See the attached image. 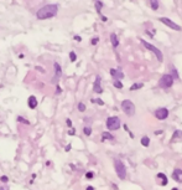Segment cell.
I'll use <instances>...</instances> for the list:
<instances>
[{
  "instance_id": "cell-15",
  "label": "cell",
  "mask_w": 182,
  "mask_h": 190,
  "mask_svg": "<svg viewBox=\"0 0 182 190\" xmlns=\"http://www.w3.org/2000/svg\"><path fill=\"white\" fill-rule=\"evenodd\" d=\"M157 179H161V180H162V181H161V185H162V186H165V185L167 184V181H168V180H167V176H166L163 173H159V174H157Z\"/></svg>"
},
{
  "instance_id": "cell-26",
  "label": "cell",
  "mask_w": 182,
  "mask_h": 190,
  "mask_svg": "<svg viewBox=\"0 0 182 190\" xmlns=\"http://www.w3.org/2000/svg\"><path fill=\"white\" fill-rule=\"evenodd\" d=\"M69 58H71L72 62H74V61L77 60V55H76L74 52H71V54H69Z\"/></svg>"
},
{
  "instance_id": "cell-2",
  "label": "cell",
  "mask_w": 182,
  "mask_h": 190,
  "mask_svg": "<svg viewBox=\"0 0 182 190\" xmlns=\"http://www.w3.org/2000/svg\"><path fill=\"white\" fill-rule=\"evenodd\" d=\"M140 41H141V44L144 45V47L145 49H147L149 51H151L155 56H156V58H157V61L159 62H162V60H163V55H162V52L157 49V47H155L154 45H151V44H149L147 41H145L144 39H140Z\"/></svg>"
},
{
  "instance_id": "cell-11",
  "label": "cell",
  "mask_w": 182,
  "mask_h": 190,
  "mask_svg": "<svg viewBox=\"0 0 182 190\" xmlns=\"http://www.w3.org/2000/svg\"><path fill=\"white\" fill-rule=\"evenodd\" d=\"M110 75H112L115 80H121V78H124V73H123L121 71H119V70H115V68H112V70H110Z\"/></svg>"
},
{
  "instance_id": "cell-7",
  "label": "cell",
  "mask_w": 182,
  "mask_h": 190,
  "mask_svg": "<svg viewBox=\"0 0 182 190\" xmlns=\"http://www.w3.org/2000/svg\"><path fill=\"white\" fill-rule=\"evenodd\" d=\"M155 117L159 119V121H163L168 117V109L162 107V108H157L155 111Z\"/></svg>"
},
{
  "instance_id": "cell-28",
  "label": "cell",
  "mask_w": 182,
  "mask_h": 190,
  "mask_svg": "<svg viewBox=\"0 0 182 190\" xmlns=\"http://www.w3.org/2000/svg\"><path fill=\"white\" fill-rule=\"evenodd\" d=\"M93 176H94V174H93L92 171H88V173L85 174V178H87V179H92Z\"/></svg>"
},
{
  "instance_id": "cell-8",
  "label": "cell",
  "mask_w": 182,
  "mask_h": 190,
  "mask_svg": "<svg viewBox=\"0 0 182 190\" xmlns=\"http://www.w3.org/2000/svg\"><path fill=\"white\" fill-rule=\"evenodd\" d=\"M159 20H160L162 24L167 25L170 29L176 30V31H181V26H180V25H177V24H175V23H173V21H171L170 19H167V18H160Z\"/></svg>"
},
{
  "instance_id": "cell-31",
  "label": "cell",
  "mask_w": 182,
  "mask_h": 190,
  "mask_svg": "<svg viewBox=\"0 0 182 190\" xmlns=\"http://www.w3.org/2000/svg\"><path fill=\"white\" fill-rule=\"evenodd\" d=\"M8 180H9V178H8L6 175H4V176H1V181H3V183H8Z\"/></svg>"
},
{
  "instance_id": "cell-4",
  "label": "cell",
  "mask_w": 182,
  "mask_h": 190,
  "mask_svg": "<svg viewBox=\"0 0 182 190\" xmlns=\"http://www.w3.org/2000/svg\"><path fill=\"white\" fill-rule=\"evenodd\" d=\"M114 168H115V171H117L119 179L124 180L125 176H126V169H125L124 163H123L121 160H119V159H115V160H114Z\"/></svg>"
},
{
  "instance_id": "cell-17",
  "label": "cell",
  "mask_w": 182,
  "mask_h": 190,
  "mask_svg": "<svg viewBox=\"0 0 182 190\" xmlns=\"http://www.w3.org/2000/svg\"><path fill=\"white\" fill-rule=\"evenodd\" d=\"M140 142H141V144H142L144 147H149V145H150V138H149L147 136H144V137L141 138Z\"/></svg>"
},
{
  "instance_id": "cell-6",
  "label": "cell",
  "mask_w": 182,
  "mask_h": 190,
  "mask_svg": "<svg viewBox=\"0 0 182 190\" xmlns=\"http://www.w3.org/2000/svg\"><path fill=\"white\" fill-rule=\"evenodd\" d=\"M172 83H173V78L171 75H163L159 81V86L161 88H170L172 86Z\"/></svg>"
},
{
  "instance_id": "cell-3",
  "label": "cell",
  "mask_w": 182,
  "mask_h": 190,
  "mask_svg": "<svg viewBox=\"0 0 182 190\" xmlns=\"http://www.w3.org/2000/svg\"><path fill=\"white\" fill-rule=\"evenodd\" d=\"M121 109L129 117H133L135 114V105L130 100H125V101L121 102Z\"/></svg>"
},
{
  "instance_id": "cell-12",
  "label": "cell",
  "mask_w": 182,
  "mask_h": 190,
  "mask_svg": "<svg viewBox=\"0 0 182 190\" xmlns=\"http://www.w3.org/2000/svg\"><path fill=\"white\" fill-rule=\"evenodd\" d=\"M27 105H29V107L31 109H35L37 107V100H36V97L35 96H30L29 100H27Z\"/></svg>"
},
{
  "instance_id": "cell-9",
  "label": "cell",
  "mask_w": 182,
  "mask_h": 190,
  "mask_svg": "<svg viewBox=\"0 0 182 190\" xmlns=\"http://www.w3.org/2000/svg\"><path fill=\"white\" fill-rule=\"evenodd\" d=\"M61 75H62V70H61V66H60V63L55 62V78L52 80V82H53V83H56V82L60 80Z\"/></svg>"
},
{
  "instance_id": "cell-20",
  "label": "cell",
  "mask_w": 182,
  "mask_h": 190,
  "mask_svg": "<svg viewBox=\"0 0 182 190\" xmlns=\"http://www.w3.org/2000/svg\"><path fill=\"white\" fill-rule=\"evenodd\" d=\"M141 87H144L142 83H134L131 87H130V91H135V89H140Z\"/></svg>"
},
{
  "instance_id": "cell-23",
  "label": "cell",
  "mask_w": 182,
  "mask_h": 190,
  "mask_svg": "<svg viewBox=\"0 0 182 190\" xmlns=\"http://www.w3.org/2000/svg\"><path fill=\"white\" fill-rule=\"evenodd\" d=\"M78 111H79V112H84V111H85V105L82 103V102H79V103H78Z\"/></svg>"
},
{
  "instance_id": "cell-19",
  "label": "cell",
  "mask_w": 182,
  "mask_h": 190,
  "mask_svg": "<svg viewBox=\"0 0 182 190\" xmlns=\"http://www.w3.org/2000/svg\"><path fill=\"white\" fill-rule=\"evenodd\" d=\"M150 4H151V9L152 10H157L159 9V1H157V0H150Z\"/></svg>"
},
{
  "instance_id": "cell-22",
  "label": "cell",
  "mask_w": 182,
  "mask_h": 190,
  "mask_svg": "<svg viewBox=\"0 0 182 190\" xmlns=\"http://www.w3.org/2000/svg\"><path fill=\"white\" fill-rule=\"evenodd\" d=\"M114 87H117V88H123V83L119 81V80H114Z\"/></svg>"
},
{
  "instance_id": "cell-34",
  "label": "cell",
  "mask_w": 182,
  "mask_h": 190,
  "mask_svg": "<svg viewBox=\"0 0 182 190\" xmlns=\"http://www.w3.org/2000/svg\"><path fill=\"white\" fill-rule=\"evenodd\" d=\"M68 134H69V136H73V134H74V129H69Z\"/></svg>"
},
{
  "instance_id": "cell-38",
  "label": "cell",
  "mask_w": 182,
  "mask_h": 190,
  "mask_svg": "<svg viewBox=\"0 0 182 190\" xmlns=\"http://www.w3.org/2000/svg\"><path fill=\"white\" fill-rule=\"evenodd\" d=\"M87 190H94V188H93V186H88Z\"/></svg>"
},
{
  "instance_id": "cell-33",
  "label": "cell",
  "mask_w": 182,
  "mask_h": 190,
  "mask_svg": "<svg viewBox=\"0 0 182 190\" xmlns=\"http://www.w3.org/2000/svg\"><path fill=\"white\" fill-rule=\"evenodd\" d=\"M74 40H77V41H81V40H82V37L77 35V36H74Z\"/></svg>"
},
{
  "instance_id": "cell-36",
  "label": "cell",
  "mask_w": 182,
  "mask_h": 190,
  "mask_svg": "<svg viewBox=\"0 0 182 190\" xmlns=\"http://www.w3.org/2000/svg\"><path fill=\"white\" fill-rule=\"evenodd\" d=\"M0 190H9L6 186H1V188H0Z\"/></svg>"
},
{
  "instance_id": "cell-35",
  "label": "cell",
  "mask_w": 182,
  "mask_h": 190,
  "mask_svg": "<svg viewBox=\"0 0 182 190\" xmlns=\"http://www.w3.org/2000/svg\"><path fill=\"white\" fill-rule=\"evenodd\" d=\"M69 149H71V144H68V145H67V147H66V152H68V150H69Z\"/></svg>"
},
{
  "instance_id": "cell-5",
  "label": "cell",
  "mask_w": 182,
  "mask_h": 190,
  "mask_svg": "<svg viewBox=\"0 0 182 190\" xmlns=\"http://www.w3.org/2000/svg\"><path fill=\"white\" fill-rule=\"evenodd\" d=\"M107 128L109 131H117L120 128V119L118 117H109L107 119Z\"/></svg>"
},
{
  "instance_id": "cell-37",
  "label": "cell",
  "mask_w": 182,
  "mask_h": 190,
  "mask_svg": "<svg viewBox=\"0 0 182 190\" xmlns=\"http://www.w3.org/2000/svg\"><path fill=\"white\" fill-rule=\"evenodd\" d=\"M124 129H125V131H128V132H130V131H129V128H128V126H126V124H124Z\"/></svg>"
},
{
  "instance_id": "cell-30",
  "label": "cell",
  "mask_w": 182,
  "mask_h": 190,
  "mask_svg": "<svg viewBox=\"0 0 182 190\" xmlns=\"http://www.w3.org/2000/svg\"><path fill=\"white\" fill-rule=\"evenodd\" d=\"M98 41H99V39H98V37H94V39H93L92 41H90V42H92V45H97V44H98Z\"/></svg>"
},
{
  "instance_id": "cell-14",
  "label": "cell",
  "mask_w": 182,
  "mask_h": 190,
  "mask_svg": "<svg viewBox=\"0 0 182 190\" xmlns=\"http://www.w3.org/2000/svg\"><path fill=\"white\" fill-rule=\"evenodd\" d=\"M110 41H112L113 47H118L119 46V39H118V36L115 34H112L110 35Z\"/></svg>"
},
{
  "instance_id": "cell-13",
  "label": "cell",
  "mask_w": 182,
  "mask_h": 190,
  "mask_svg": "<svg viewBox=\"0 0 182 190\" xmlns=\"http://www.w3.org/2000/svg\"><path fill=\"white\" fill-rule=\"evenodd\" d=\"M94 92L96 93H102L103 92V88L101 87V77L99 76H97L96 82H94Z\"/></svg>"
},
{
  "instance_id": "cell-27",
  "label": "cell",
  "mask_w": 182,
  "mask_h": 190,
  "mask_svg": "<svg viewBox=\"0 0 182 190\" xmlns=\"http://www.w3.org/2000/svg\"><path fill=\"white\" fill-rule=\"evenodd\" d=\"M96 6H97V10H98V13H101V10H102V6H103V4H102V3H99V1H97Z\"/></svg>"
},
{
  "instance_id": "cell-18",
  "label": "cell",
  "mask_w": 182,
  "mask_h": 190,
  "mask_svg": "<svg viewBox=\"0 0 182 190\" xmlns=\"http://www.w3.org/2000/svg\"><path fill=\"white\" fill-rule=\"evenodd\" d=\"M170 68H171V76H172V78L180 80V76H178V72H177V70H176V68H175L173 66H171Z\"/></svg>"
},
{
  "instance_id": "cell-21",
  "label": "cell",
  "mask_w": 182,
  "mask_h": 190,
  "mask_svg": "<svg viewBox=\"0 0 182 190\" xmlns=\"http://www.w3.org/2000/svg\"><path fill=\"white\" fill-rule=\"evenodd\" d=\"M83 133H84L87 137H89L90 134H92V128H90V127H84V128H83Z\"/></svg>"
},
{
  "instance_id": "cell-10",
  "label": "cell",
  "mask_w": 182,
  "mask_h": 190,
  "mask_svg": "<svg viewBox=\"0 0 182 190\" xmlns=\"http://www.w3.org/2000/svg\"><path fill=\"white\" fill-rule=\"evenodd\" d=\"M172 179L177 183H182V170L181 169H175L172 171Z\"/></svg>"
},
{
  "instance_id": "cell-32",
  "label": "cell",
  "mask_w": 182,
  "mask_h": 190,
  "mask_svg": "<svg viewBox=\"0 0 182 190\" xmlns=\"http://www.w3.org/2000/svg\"><path fill=\"white\" fill-rule=\"evenodd\" d=\"M66 123H67V126H68V127H72V121H71V119H67V121H66Z\"/></svg>"
},
{
  "instance_id": "cell-29",
  "label": "cell",
  "mask_w": 182,
  "mask_h": 190,
  "mask_svg": "<svg viewBox=\"0 0 182 190\" xmlns=\"http://www.w3.org/2000/svg\"><path fill=\"white\" fill-rule=\"evenodd\" d=\"M92 102H96V103H98V105H101V106L104 105V102H103L102 100H92Z\"/></svg>"
},
{
  "instance_id": "cell-1",
  "label": "cell",
  "mask_w": 182,
  "mask_h": 190,
  "mask_svg": "<svg viewBox=\"0 0 182 190\" xmlns=\"http://www.w3.org/2000/svg\"><path fill=\"white\" fill-rule=\"evenodd\" d=\"M57 13H58V5L57 4H50V5H46V6L41 8L36 13V16L40 20H45V19H51V18L56 16Z\"/></svg>"
},
{
  "instance_id": "cell-24",
  "label": "cell",
  "mask_w": 182,
  "mask_h": 190,
  "mask_svg": "<svg viewBox=\"0 0 182 190\" xmlns=\"http://www.w3.org/2000/svg\"><path fill=\"white\" fill-rule=\"evenodd\" d=\"M18 121H19V122H21V123H24V124H27V126L30 124V122H29L27 119H25L24 117H21V116H20V117H18Z\"/></svg>"
},
{
  "instance_id": "cell-25",
  "label": "cell",
  "mask_w": 182,
  "mask_h": 190,
  "mask_svg": "<svg viewBox=\"0 0 182 190\" xmlns=\"http://www.w3.org/2000/svg\"><path fill=\"white\" fill-rule=\"evenodd\" d=\"M172 137H173V139L175 138H182V131H176Z\"/></svg>"
},
{
  "instance_id": "cell-39",
  "label": "cell",
  "mask_w": 182,
  "mask_h": 190,
  "mask_svg": "<svg viewBox=\"0 0 182 190\" xmlns=\"http://www.w3.org/2000/svg\"><path fill=\"white\" fill-rule=\"evenodd\" d=\"M171 190H178V189H177V188H173V189H171Z\"/></svg>"
},
{
  "instance_id": "cell-16",
  "label": "cell",
  "mask_w": 182,
  "mask_h": 190,
  "mask_svg": "<svg viewBox=\"0 0 182 190\" xmlns=\"http://www.w3.org/2000/svg\"><path fill=\"white\" fill-rule=\"evenodd\" d=\"M102 139H103V140H105V139L113 140L114 137H113V134H110V133H108V132H104V133H102Z\"/></svg>"
}]
</instances>
